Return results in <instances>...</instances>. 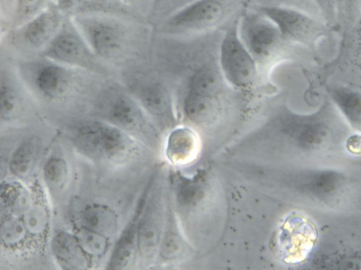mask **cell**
Masks as SVG:
<instances>
[{"mask_svg":"<svg viewBox=\"0 0 361 270\" xmlns=\"http://www.w3.org/2000/svg\"><path fill=\"white\" fill-rule=\"evenodd\" d=\"M17 71L38 106L82 108L93 102L109 80L42 56L14 60Z\"/></svg>","mask_w":361,"mask_h":270,"instance_id":"cell-1","label":"cell"},{"mask_svg":"<svg viewBox=\"0 0 361 270\" xmlns=\"http://www.w3.org/2000/svg\"><path fill=\"white\" fill-rule=\"evenodd\" d=\"M70 17L96 55L118 73L142 63L147 40L145 22L97 13Z\"/></svg>","mask_w":361,"mask_h":270,"instance_id":"cell-2","label":"cell"},{"mask_svg":"<svg viewBox=\"0 0 361 270\" xmlns=\"http://www.w3.org/2000/svg\"><path fill=\"white\" fill-rule=\"evenodd\" d=\"M90 112L93 117L114 125L137 140L155 137L152 118L118 79H109L104 83Z\"/></svg>","mask_w":361,"mask_h":270,"instance_id":"cell-3","label":"cell"},{"mask_svg":"<svg viewBox=\"0 0 361 270\" xmlns=\"http://www.w3.org/2000/svg\"><path fill=\"white\" fill-rule=\"evenodd\" d=\"M68 130L75 148L99 162L123 161L131 156L137 147V140L133 137L95 117L72 122Z\"/></svg>","mask_w":361,"mask_h":270,"instance_id":"cell-4","label":"cell"},{"mask_svg":"<svg viewBox=\"0 0 361 270\" xmlns=\"http://www.w3.org/2000/svg\"><path fill=\"white\" fill-rule=\"evenodd\" d=\"M67 16L52 4L25 23L1 35V51L14 60L40 55L54 39Z\"/></svg>","mask_w":361,"mask_h":270,"instance_id":"cell-5","label":"cell"},{"mask_svg":"<svg viewBox=\"0 0 361 270\" xmlns=\"http://www.w3.org/2000/svg\"><path fill=\"white\" fill-rule=\"evenodd\" d=\"M39 56L109 79H118L119 75L96 55L69 16L51 42Z\"/></svg>","mask_w":361,"mask_h":270,"instance_id":"cell-6","label":"cell"},{"mask_svg":"<svg viewBox=\"0 0 361 270\" xmlns=\"http://www.w3.org/2000/svg\"><path fill=\"white\" fill-rule=\"evenodd\" d=\"M244 8V0H197L163 20L161 27L173 32L212 29Z\"/></svg>","mask_w":361,"mask_h":270,"instance_id":"cell-7","label":"cell"},{"mask_svg":"<svg viewBox=\"0 0 361 270\" xmlns=\"http://www.w3.org/2000/svg\"><path fill=\"white\" fill-rule=\"evenodd\" d=\"M145 68L140 63L125 69L118 79L153 120L167 121L172 116L171 96L162 82Z\"/></svg>","mask_w":361,"mask_h":270,"instance_id":"cell-8","label":"cell"},{"mask_svg":"<svg viewBox=\"0 0 361 270\" xmlns=\"http://www.w3.org/2000/svg\"><path fill=\"white\" fill-rule=\"evenodd\" d=\"M240 39L257 63H268L283 40L276 25L256 8L243 10L238 24Z\"/></svg>","mask_w":361,"mask_h":270,"instance_id":"cell-9","label":"cell"},{"mask_svg":"<svg viewBox=\"0 0 361 270\" xmlns=\"http://www.w3.org/2000/svg\"><path fill=\"white\" fill-rule=\"evenodd\" d=\"M239 17L222 39L220 66L230 85L245 90L253 85L256 80L257 63L240 39L238 28Z\"/></svg>","mask_w":361,"mask_h":270,"instance_id":"cell-10","label":"cell"},{"mask_svg":"<svg viewBox=\"0 0 361 270\" xmlns=\"http://www.w3.org/2000/svg\"><path fill=\"white\" fill-rule=\"evenodd\" d=\"M38 106L20 78L13 59L1 51L0 118L8 123L24 118Z\"/></svg>","mask_w":361,"mask_h":270,"instance_id":"cell-11","label":"cell"},{"mask_svg":"<svg viewBox=\"0 0 361 270\" xmlns=\"http://www.w3.org/2000/svg\"><path fill=\"white\" fill-rule=\"evenodd\" d=\"M278 27L283 40L312 46L326 34V27L304 11L283 6H255Z\"/></svg>","mask_w":361,"mask_h":270,"instance_id":"cell-12","label":"cell"},{"mask_svg":"<svg viewBox=\"0 0 361 270\" xmlns=\"http://www.w3.org/2000/svg\"><path fill=\"white\" fill-rule=\"evenodd\" d=\"M315 226L300 215L290 216L279 232L276 248L281 259L298 263L309 255L317 239Z\"/></svg>","mask_w":361,"mask_h":270,"instance_id":"cell-13","label":"cell"},{"mask_svg":"<svg viewBox=\"0 0 361 270\" xmlns=\"http://www.w3.org/2000/svg\"><path fill=\"white\" fill-rule=\"evenodd\" d=\"M220 93L188 90L183 101L185 115L195 124H209L219 113Z\"/></svg>","mask_w":361,"mask_h":270,"instance_id":"cell-14","label":"cell"},{"mask_svg":"<svg viewBox=\"0 0 361 270\" xmlns=\"http://www.w3.org/2000/svg\"><path fill=\"white\" fill-rule=\"evenodd\" d=\"M51 247L56 259L64 269H85L89 266L88 256L80 246L74 234L66 231H56Z\"/></svg>","mask_w":361,"mask_h":270,"instance_id":"cell-15","label":"cell"},{"mask_svg":"<svg viewBox=\"0 0 361 270\" xmlns=\"http://www.w3.org/2000/svg\"><path fill=\"white\" fill-rule=\"evenodd\" d=\"M199 149V137L189 128H177L169 135L166 155L175 164L185 165L192 162L197 157Z\"/></svg>","mask_w":361,"mask_h":270,"instance_id":"cell-16","label":"cell"},{"mask_svg":"<svg viewBox=\"0 0 361 270\" xmlns=\"http://www.w3.org/2000/svg\"><path fill=\"white\" fill-rule=\"evenodd\" d=\"M80 226L109 238L118 228L116 213L108 206L91 204L85 207L80 215Z\"/></svg>","mask_w":361,"mask_h":270,"instance_id":"cell-17","label":"cell"},{"mask_svg":"<svg viewBox=\"0 0 361 270\" xmlns=\"http://www.w3.org/2000/svg\"><path fill=\"white\" fill-rule=\"evenodd\" d=\"M42 140L37 135L25 138L14 151L9 164L11 172L18 178L30 175L42 149Z\"/></svg>","mask_w":361,"mask_h":270,"instance_id":"cell-18","label":"cell"},{"mask_svg":"<svg viewBox=\"0 0 361 270\" xmlns=\"http://www.w3.org/2000/svg\"><path fill=\"white\" fill-rule=\"evenodd\" d=\"M137 227L131 223L122 233L112 252L108 269H126L133 265L138 250Z\"/></svg>","mask_w":361,"mask_h":270,"instance_id":"cell-19","label":"cell"},{"mask_svg":"<svg viewBox=\"0 0 361 270\" xmlns=\"http://www.w3.org/2000/svg\"><path fill=\"white\" fill-rule=\"evenodd\" d=\"M158 219L154 209H147L137 227L138 252L145 257L151 255L157 244L159 237Z\"/></svg>","mask_w":361,"mask_h":270,"instance_id":"cell-20","label":"cell"},{"mask_svg":"<svg viewBox=\"0 0 361 270\" xmlns=\"http://www.w3.org/2000/svg\"><path fill=\"white\" fill-rule=\"evenodd\" d=\"M1 204L15 216H22L30 205L27 190L16 182H6L1 184Z\"/></svg>","mask_w":361,"mask_h":270,"instance_id":"cell-21","label":"cell"},{"mask_svg":"<svg viewBox=\"0 0 361 270\" xmlns=\"http://www.w3.org/2000/svg\"><path fill=\"white\" fill-rule=\"evenodd\" d=\"M52 4L54 3L51 0H15L13 16L8 30L25 23Z\"/></svg>","mask_w":361,"mask_h":270,"instance_id":"cell-22","label":"cell"},{"mask_svg":"<svg viewBox=\"0 0 361 270\" xmlns=\"http://www.w3.org/2000/svg\"><path fill=\"white\" fill-rule=\"evenodd\" d=\"M74 235L88 257H100L108 248L107 238L84 227L77 228Z\"/></svg>","mask_w":361,"mask_h":270,"instance_id":"cell-23","label":"cell"},{"mask_svg":"<svg viewBox=\"0 0 361 270\" xmlns=\"http://www.w3.org/2000/svg\"><path fill=\"white\" fill-rule=\"evenodd\" d=\"M27 233L22 218L18 216L13 215L1 220L0 236L6 245L15 246L22 243Z\"/></svg>","mask_w":361,"mask_h":270,"instance_id":"cell-24","label":"cell"},{"mask_svg":"<svg viewBox=\"0 0 361 270\" xmlns=\"http://www.w3.org/2000/svg\"><path fill=\"white\" fill-rule=\"evenodd\" d=\"M197 0H153L147 18L161 23L170 16Z\"/></svg>","mask_w":361,"mask_h":270,"instance_id":"cell-25","label":"cell"},{"mask_svg":"<svg viewBox=\"0 0 361 270\" xmlns=\"http://www.w3.org/2000/svg\"><path fill=\"white\" fill-rule=\"evenodd\" d=\"M21 218L28 233L33 235L43 233L47 226V213L39 204L31 203Z\"/></svg>","mask_w":361,"mask_h":270,"instance_id":"cell-26","label":"cell"},{"mask_svg":"<svg viewBox=\"0 0 361 270\" xmlns=\"http://www.w3.org/2000/svg\"><path fill=\"white\" fill-rule=\"evenodd\" d=\"M44 180L49 187L58 189L66 180L67 167L65 161L59 157H51L45 164L43 169Z\"/></svg>","mask_w":361,"mask_h":270,"instance_id":"cell-27","label":"cell"},{"mask_svg":"<svg viewBox=\"0 0 361 270\" xmlns=\"http://www.w3.org/2000/svg\"><path fill=\"white\" fill-rule=\"evenodd\" d=\"M326 23L332 25L337 17L338 0H312Z\"/></svg>","mask_w":361,"mask_h":270,"instance_id":"cell-28","label":"cell"},{"mask_svg":"<svg viewBox=\"0 0 361 270\" xmlns=\"http://www.w3.org/2000/svg\"><path fill=\"white\" fill-rule=\"evenodd\" d=\"M255 6H283L303 11L312 0H251Z\"/></svg>","mask_w":361,"mask_h":270,"instance_id":"cell-29","label":"cell"},{"mask_svg":"<svg viewBox=\"0 0 361 270\" xmlns=\"http://www.w3.org/2000/svg\"><path fill=\"white\" fill-rule=\"evenodd\" d=\"M147 18L149 13L153 0H121Z\"/></svg>","mask_w":361,"mask_h":270,"instance_id":"cell-30","label":"cell"},{"mask_svg":"<svg viewBox=\"0 0 361 270\" xmlns=\"http://www.w3.org/2000/svg\"><path fill=\"white\" fill-rule=\"evenodd\" d=\"M348 147L350 151L357 153L361 152V137L353 136L349 139Z\"/></svg>","mask_w":361,"mask_h":270,"instance_id":"cell-31","label":"cell"},{"mask_svg":"<svg viewBox=\"0 0 361 270\" xmlns=\"http://www.w3.org/2000/svg\"><path fill=\"white\" fill-rule=\"evenodd\" d=\"M80 0H61L57 6L66 13H68Z\"/></svg>","mask_w":361,"mask_h":270,"instance_id":"cell-32","label":"cell"},{"mask_svg":"<svg viewBox=\"0 0 361 270\" xmlns=\"http://www.w3.org/2000/svg\"><path fill=\"white\" fill-rule=\"evenodd\" d=\"M360 1V0H346L348 8H350L351 9L353 7H355V6H357Z\"/></svg>","mask_w":361,"mask_h":270,"instance_id":"cell-33","label":"cell"},{"mask_svg":"<svg viewBox=\"0 0 361 270\" xmlns=\"http://www.w3.org/2000/svg\"><path fill=\"white\" fill-rule=\"evenodd\" d=\"M51 1H53V3H54L56 5H57L61 0H51Z\"/></svg>","mask_w":361,"mask_h":270,"instance_id":"cell-34","label":"cell"},{"mask_svg":"<svg viewBox=\"0 0 361 270\" xmlns=\"http://www.w3.org/2000/svg\"><path fill=\"white\" fill-rule=\"evenodd\" d=\"M342 0H338V2L341 1Z\"/></svg>","mask_w":361,"mask_h":270,"instance_id":"cell-35","label":"cell"}]
</instances>
